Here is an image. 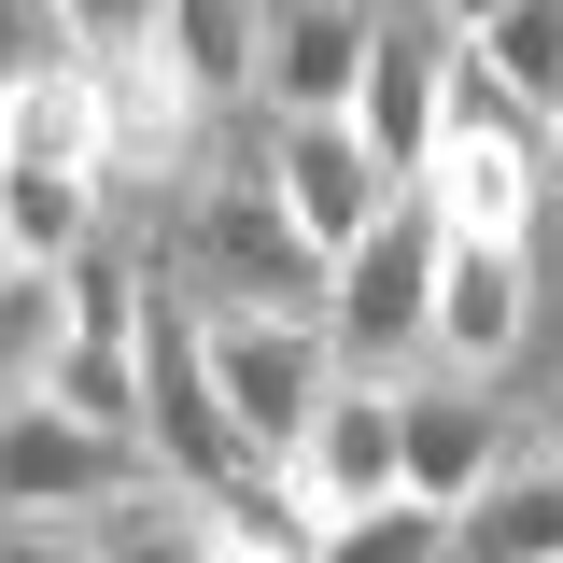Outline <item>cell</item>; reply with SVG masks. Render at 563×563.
<instances>
[{
    "label": "cell",
    "instance_id": "1",
    "mask_svg": "<svg viewBox=\"0 0 563 563\" xmlns=\"http://www.w3.org/2000/svg\"><path fill=\"white\" fill-rule=\"evenodd\" d=\"M422 211L437 240H493V254H536L550 240V128L507 113L479 70H451V113H437V155H422Z\"/></svg>",
    "mask_w": 563,
    "mask_h": 563
},
{
    "label": "cell",
    "instance_id": "2",
    "mask_svg": "<svg viewBox=\"0 0 563 563\" xmlns=\"http://www.w3.org/2000/svg\"><path fill=\"white\" fill-rule=\"evenodd\" d=\"M422 324H437V211L395 198L366 240H339V268H324V352H339V380H409Z\"/></svg>",
    "mask_w": 563,
    "mask_h": 563
},
{
    "label": "cell",
    "instance_id": "3",
    "mask_svg": "<svg viewBox=\"0 0 563 563\" xmlns=\"http://www.w3.org/2000/svg\"><path fill=\"white\" fill-rule=\"evenodd\" d=\"M198 380L254 465H296V437L339 395V352H324V324H282V310H198Z\"/></svg>",
    "mask_w": 563,
    "mask_h": 563
},
{
    "label": "cell",
    "instance_id": "4",
    "mask_svg": "<svg viewBox=\"0 0 563 563\" xmlns=\"http://www.w3.org/2000/svg\"><path fill=\"white\" fill-rule=\"evenodd\" d=\"M451 70H465V43L422 14V0H380V29H366V70H352V113L339 128L366 141V169L409 198L422 155H437V113H451Z\"/></svg>",
    "mask_w": 563,
    "mask_h": 563
},
{
    "label": "cell",
    "instance_id": "5",
    "mask_svg": "<svg viewBox=\"0 0 563 563\" xmlns=\"http://www.w3.org/2000/svg\"><path fill=\"white\" fill-rule=\"evenodd\" d=\"M240 155H254V184L282 198V225L339 268V240H366L380 211H395V184L366 169V141L339 128V113H296V128H268V113H240Z\"/></svg>",
    "mask_w": 563,
    "mask_h": 563
},
{
    "label": "cell",
    "instance_id": "6",
    "mask_svg": "<svg viewBox=\"0 0 563 563\" xmlns=\"http://www.w3.org/2000/svg\"><path fill=\"white\" fill-rule=\"evenodd\" d=\"M507 451H521V422H507L493 380H451V366H409V380H395V493L465 507Z\"/></svg>",
    "mask_w": 563,
    "mask_h": 563
},
{
    "label": "cell",
    "instance_id": "7",
    "mask_svg": "<svg viewBox=\"0 0 563 563\" xmlns=\"http://www.w3.org/2000/svg\"><path fill=\"white\" fill-rule=\"evenodd\" d=\"M128 479H141V451L85 437L70 409H43V395L0 409V521H85L99 493H128Z\"/></svg>",
    "mask_w": 563,
    "mask_h": 563
},
{
    "label": "cell",
    "instance_id": "8",
    "mask_svg": "<svg viewBox=\"0 0 563 563\" xmlns=\"http://www.w3.org/2000/svg\"><path fill=\"white\" fill-rule=\"evenodd\" d=\"M366 29H380V0H268V43H254V113H268V128H296V113H352Z\"/></svg>",
    "mask_w": 563,
    "mask_h": 563
},
{
    "label": "cell",
    "instance_id": "9",
    "mask_svg": "<svg viewBox=\"0 0 563 563\" xmlns=\"http://www.w3.org/2000/svg\"><path fill=\"white\" fill-rule=\"evenodd\" d=\"M254 43H268V0H155V43L141 57L225 128V113H254Z\"/></svg>",
    "mask_w": 563,
    "mask_h": 563
},
{
    "label": "cell",
    "instance_id": "10",
    "mask_svg": "<svg viewBox=\"0 0 563 563\" xmlns=\"http://www.w3.org/2000/svg\"><path fill=\"white\" fill-rule=\"evenodd\" d=\"M296 493H310L324 521L395 493V380H339V395H324V422L296 437Z\"/></svg>",
    "mask_w": 563,
    "mask_h": 563
},
{
    "label": "cell",
    "instance_id": "11",
    "mask_svg": "<svg viewBox=\"0 0 563 563\" xmlns=\"http://www.w3.org/2000/svg\"><path fill=\"white\" fill-rule=\"evenodd\" d=\"M0 240H14V268H70L85 240H113V184L14 155V169H0Z\"/></svg>",
    "mask_w": 563,
    "mask_h": 563
},
{
    "label": "cell",
    "instance_id": "12",
    "mask_svg": "<svg viewBox=\"0 0 563 563\" xmlns=\"http://www.w3.org/2000/svg\"><path fill=\"white\" fill-rule=\"evenodd\" d=\"M99 563H225V536H211V507L198 493H169V479H128V493H99L85 521H70Z\"/></svg>",
    "mask_w": 563,
    "mask_h": 563
},
{
    "label": "cell",
    "instance_id": "13",
    "mask_svg": "<svg viewBox=\"0 0 563 563\" xmlns=\"http://www.w3.org/2000/svg\"><path fill=\"white\" fill-rule=\"evenodd\" d=\"M465 70H479L507 113H536V128H550V113H563V0H507L479 43H465Z\"/></svg>",
    "mask_w": 563,
    "mask_h": 563
},
{
    "label": "cell",
    "instance_id": "14",
    "mask_svg": "<svg viewBox=\"0 0 563 563\" xmlns=\"http://www.w3.org/2000/svg\"><path fill=\"white\" fill-rule=\"evenodd\" d=\"M14 155H43V169H85V184H113L99 169V70H29L14 85Z\"/></svg>",
    "mask_w": 563,
    "mask_h": 563
},
{
    "label": "cell",
    "instance_id": "15",
    "mask_svg": "<svg viewBox=\"0 0 563 563\" xmlns=\"http://www.w3.org/2000/svg\"><path fill=\"white\" fill-rule=\"evenodd\" d=\"M198 507H211L225 550H268V563H310V536H324V507L296 493V465H240V479L198 493Z\"/></svg>",
    "mask_w": 563,
    "mask_h": 563
},
{
    "label": "cell",
    "instance_id": "16",
    "mask_svg": "<svg viewBox=\"0 0 563 563\" xmlns=\"http://www.w3.org/2000/svg\"><path fill=\"white\" fill-rule=\"evenodd\" d=\"M43 409H70L85 437L141 451V339H128V352H99V339H57V366H43Z\"/></svg>",
    "mask_w": 563,
    "mask_h": 563
},
{
    "label": "cell",
    "instance_id": "17",
    "mask_svg": "<svg viewBox=\"0 0 563 563\" xmlns=\"http://www.w3.org/2000/svg\"><path fill=\"white\" fill-rule=\"evenodd\" d=\"M310 563H451V507H422V493H380V507H339Z\"/></svg>",
    "mask_w": 563,
    "mask_h": 563
},
{
    "label": "cell",
    "instance_id": "18",
    "mask_svg": "<svg viewBox=\"0 0 563 563\" xmlns=\"http://www.w3.org/2000/svg\"><path fill=\"white\" fill-rule=\"evenodd\" d=\"M57 268H14L0 282V409H14V395H43V366H57Z\"/></svg>",
    "mask_w": 563,
    "mask_h": 563
},
{
    "label": "cell",
    "instance_id": "19",
    "mask_svg": "<svg viewBox=\"0 0 563 563\" xmlns=\"http://www.w3.org/2000/svg\"><path fill=\"white\" fill-rule=\"evenodd\" d=\"M57 29H70V57H85V70H113V57L155 43V0H57Z\"/></svg>",
    "mask_w": 563,
    "mask_h": 563
},
{
    "label": "cell",
    "instance_id": "20",
    "mask_svg": "<svg viewBox=\"0 0 563 563\" xmlns=\"http://www.w3.org/2000/svg\"><path fill=\"white\" fill-rule=\"evenodd\" d=\"M29 70H70L57 0H0V85H29Z\"/></svg>",
    "mask_w": 563,
    "mask_h": 563
},
{
    "label": "cell",
    "instance_id": "21",
    "mask_svg": "<svg viewBox=\"0 0 563 563\" xmlns=\"http://www.w3.org/2000/svg\"><path fill=\"white\" fill-rule=\"evenodd\" d=\"M0 563H99L70 521H0Z\"/></svg>",
    "mask_w": 563,
    "mask_h": 563
},
{
    "label": "cell",
    "instance_id": "22",
    "mask_svg": "<svg viewBox=\"0 0 563 563\" xmlns=\"http://www.w3.org/2000/svg\"><path fill=\"white\" fill-rule=\"evenodd\" d=\"M422 14H437L451 43H479V29H493V14H507V0H422Z\"/></svg>",
    "mask_w": 563,
    "mask_h": 563
},
{
    "label": "cell",
    "instance_id": "23",
    "mask_svg": "<svg viewBox=\"0 0 563 563\" xmlns=\"http://www.w3.org/2000/svg\"><path fill=\"white\" fill-rule=\"evenodd\" d=\"M536 437H550V451H563V366H550V395H536Z\"/></svg>",
    "mask_w": 563,
    "mask_h": 563
},
{
    "label": "cell",
    "instance_id": "24",
    "mask_svg": "<svg viewBox=\"0 0 563 563\" xmlns=\"http://www.w3.org/2000/svg\"><path fill=\"white\" fill-rule=\"evenodd\" d=\"M0 169H14V85H0Z\"/></svg>",
    "mask_w": 563,
    "mask_h": 563
},
{
    "label": "cell",
    "instance_id": "25",
    "mask_svg": "<svg viewBox=\"0 0 563 563\" xmlns=\"http://www.w3.org/2000/svg\"><path fill=\"white\" fill-rule=\"evenodd\" d=\"M550 198H563V113H550Z\"/></svg>",
    "mask_w": 563,
    "mask_h": 563
},
{
    "label": "cell",
    "instance_id": "26",
    "mask_svg": "<svg viewBox=\"0 0 563 563\" xmlns=\"http://www.w3.org/2000/svg\"><path fill=\"white\" fill-rule=\"evenodd\" d=\"M550 268H563V198H550Z\"/></svg>",
    "mask_w": 563,
    "mask_h": 563
},
{
    "label": "cell",
    "instance_id": "27",
    "mask_svg": "<svg viewBox=\"0 0 563 563\" xmlns=\"http://www.w3.org/2000/svg\"><path fill=\"white\" fill-rule=\"evenodd\" d=\"M0 282H14V240H0Z\"/></svg>",
    "mask_w": 563,
    "mask_h": 563
},
{
    "label": "cell",
    "instance_id": "28",
    "mask_svg": "<svg viewBox=\"0 0 563 563\" xmlns=\"http://www.w3.org/2000/svg\"><path fill=\"white\" fill-rule=\"evenodd\" d=\"M225 563H268V550H225Z\"/></svg>",
    "mask_w": 563,
    "mask_h": 563
}]
</instances>
